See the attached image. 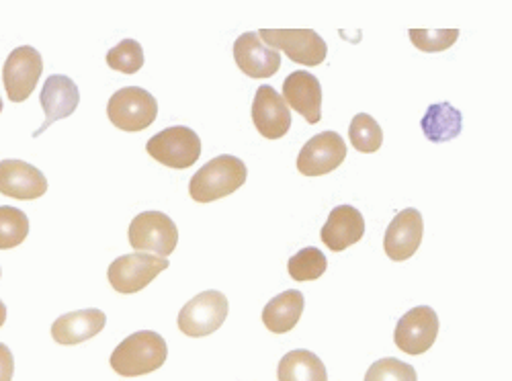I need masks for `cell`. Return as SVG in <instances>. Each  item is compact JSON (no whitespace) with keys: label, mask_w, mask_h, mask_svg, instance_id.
<instances>
[{"label":"cell","mask_w":512,"mask_h":381,"mask_svg":"<svg viewBox=\"0 0 512 381\" xmlns=\"http://www.w3.org/2000/svg\"><path fill=\"white\" fill-rule=\"evenodd\" d=\"M246 164L230 154L211 158L191 177L189 193L197 203H213L238 191L246 183Z\"/></svg>","instance_id":"cell-1"},{"label":"cell","mask_w":512,"mask_h":381,"mask_svg":"<svg viewBox=\"0 0 512 381\" xmlns=\"http://www.w3.org/2000/svg\"><path fill=\"white\" fill-rule=\"evenodd\" d=\"M168 357L166 341L152 330H140L125 338L111 353V367L123 377L152 373L164 365Z\"/></svg>","instance_id":"cell-2"},{"label":"cell","mask_w":512,"mask_h":381,"mask_svg":"<svg viewBox=\"0 0 512 381\" xmlns=\"http://www.w3.org/2000/svg\"><path fill=\"white\" fill-rule=\"evenodd\" d=\"M146 152L168 168H191L201 156V138L185 125H173L152 136Z\"/></svg>","instance_id":"cell-3"},{"label":"cell","mask_w":512,"mask_h":381,"mask_svg":"<svg viewBox=\"0 0 512 381\" xmlns=\"http://www.w3.org/2000/svg\"><path fill=\"white\" fill-rule=\"evenodd\" d=\"M259 37L267 48L304 66H320L328 54L326 41L314 29H261Z\"/></svg>","instance_id":"cell-4"},{"label":"cell","mask_w":512,"mask_h":381,"mask_svg":"<svg viewBox=\"0 0 512 381\" xmlns=\"http://www.w3.org/2000/svg\"><path fill=\"white\" fill-rule=\"evenodd\" d=\"M109 121L123 132H142L156 121L158 103L146 89L125 87L115 91L107 105Z\"/></svg>","instance_id":"cell-5"},{"label":"cell","mask_w":512,"mask_h":381,"mask_svg":"<svg viewBox=\"0 0 512 381\" xmlns=\"http://www.w3.org/2000/svg\"><path fill=\"white\" fill-rule=\"evenodd\" d=\"M130 244L138 252H156V257L166 259L179 244L177 224L162 211H144L136 216L127 232Z\"/></svg>","instance_id":"cell-6"},{"label":"cell","mask_w":512,"mask_h":381,"mask_svg":"<svg viewBox=\"0 0 512 381\" xmlns=\"http://www.w3.org/2000/svg\"><path fill=\"white\" fill-rule=\"evenodd\" d=\"M228 308V298L222 291H203L181 310L179 330L191 338L213 334L226 322Z\"/></svg>","instance_id":"cell-7"},{"label":"cell","mask_w":512,"mask_h":381,"mask_svg":"<svg viewBox=\"0 0 512 381\" xmlns=\"http://www.w3.org/2000/svg\"><path fill=\"white\" fill-rule=\"evenodd\" d=\"M164 269H168V259L148 252H134L115 259L109 265L107 277L115 291L138 293L148 287Z\"/></svg>","instance_id":"cell-8"},{"label":"cell","mask_w":512,"mask_h":381,"mask_svg":"<svg viewBox=\"0 0 512 381\" xmlns=\"http://www.w3.org/2000/svg\"><path fill=\"white\" fill-rule=\"evenodd\" d=\"M439 334V316L431 306H418L406 312L394 332V341L406 355H422L429 351Z\"/></svg>","instance_id":"cell-9"},{"label":"cell","mask_w":512,"mask_h":381,"mask_svg":"<svg viewBox=\"0 0 512 381\" xmlns=\"http://www.w3.org/2000/svg\"><path fill=\"white\" fill-rule=\"evenodd\" d=\"M44 72L41 54L31 46H21L13 50L3 68V80L7 95L13 103H23L31 97L33 89Z\"/></svg>","instance_id":"cell-10"},{"label":"cell","mask_w":512,"mask_h":381,"mask_svg":"<svg viewBox=\"0 0 512 381\" xmlns=\"http://www.w3.org/2000/svg\"><path fill=\"white\" fill-rule=\"evenodd\" d=\"M347 144L336 132H322L314 136L297 156V171L306 177H322L345 162Z\"/></svg>","instance_id":"cell-11"},{"label":"cell","mask_w":512,"mask_h":381,"mask_svg":"<svg viewBox=\"0 0 512 381\" xmlns=\"http://www.w3.org/2000/svg\"><path fill=\"white\" fill-rule=\"evenodd\" d=\"M252 121L256 132H259L267 140H279L283 138L291 127V113L285 105L283 97L271 87V84H263L261 89H256L254 101H252Z\"/></svg>","instance_id":"cell-12"},{"label":"cell","mask_w":512,"mask_h":381,"mask_svg":"<svg viewBox=\"0 0 512 381\" xmlns=\"http://www.w3.org/2000/svg\"><path fill=\"white\" fill-rule=\"evenodd\" d=\"M424 234L422 214L414 207L402 209L392 220V224L383 236V250H386L392 261H408L412 259Z\"/></svg>","instance_id":"cell-13"},{"label":"cell","mask_w":512,"mask_h":381,"mask_svg":"<svg viewBox=\"0 0 512 381\" xmlns=\"http://www.w3.org/2000/svg\"><path fill=\"white\" fill-rule=\"evenodd\" d=\"M39 103H41V107H44L46 121L41 123L39 130L33 132V138H39L58 119L70 117L78 109L80 91L72 78H68L64 74H52L44 82V89H41V95H39Z\"/></svg>","instance_id":"cell-14"},{"label":"cell","mask_w":512,"mask_h":381,"mask_svg":"<svg viewBox=\"0 0 512 381\" xmlns=\"http://www.w3.org/2000/svg\"><path fill=\"white\" fill-rule=\"evenodd\" d=\"M46 191H48V181L44 173H41L33 164L25 160L0 162V193L3 195L21 199V201H31L46 195Z\"/></svg>","instance_id":"cell-15"},{"label":"cell","mask_w":512,"mask_h":381,"mask_svg":"<svg viewBox=\"0 0 512 381\" xmlns=\"http://www.w3.org/2000/svg\"><path fill=\"white\" fill-rule=\"evenodd\" d=\"M283 101L295 109L308 123H318L322 117V87L320 80L306 70L291 72L283 82Z\"/></svg>","instance_id":"cell-16"},{"label":"cell","mask_w":512,"mask_h":381,"mask_svg":"<svg viewBox=\"0 0 512 381\" xmlns=\"http://www.w3.org/2000/svg\"><path fill=\"white\" fill-rule=\"evenodd\" d=\"M234 60L238 68L250 78H271L281 68L279 52L267 48L259 33L248 31L234 44Z\"/></svg>","instance_id":"cell-17"},{"label":"cell","mask_w":512,"mask_h":381,"mask_svg":"<svg viewBox=\"0 0 512 381\" xmlns=\"http://www.w3.org/2000/svg\"><path fill=\"white\" fill-rule=\"evenodd\" d=\"M363 236H365V218L353 205L334 207L320 232L322 242L332 252H343L345 248L361 242Z\"/></svg>","instance_id":"cell-18"},{"label":"cell","mask_w":512,"mask_h":381,"mask_svg":"<svg viewBox=\"0 0 512 381\" xmlns=\"http://www.w3.org/2000/svg\"><path fill=\"white\" fill-rule=\"evenodd\" d=\"M107 324L105 312L91 308V310H78L60 316L52 324V336L60 345H80L84 341H91L99 332H103Z\"/></svg>","instance_id":"cell-19"},{"label":"cell","mask_w":512,"mask_h":381,"mask_svg":"<svg viewBox=\"0 0 512 381\" xmlns=\"http://www.w3.org/2000/svg\"><path fill=\"white\" fill-rule=\"evenodd\" d=\"M304 293L300 289H287L265 306L263 324L273 334H285L293 330L304 314Z\"/></svg>","instance_id":"cell-20"},{"label":"cell","mask_w":512,"mask_h":381,"mask_svg":"<svg viewBox=\"0 0 512 381\" xmlns=\"http://www.w3.org/2000/svg\"><path fill=\"white\" fill-rule=\"evenodd\" d=\"M422 132L433 144H443L459 138L463 130V115L449 103H435L426 109L422 121Z\"/></svg>","instance_id":"cell-21"},{"label":"cell","mask_w":512,"mask_h":381,"mask_svg":"<svg viewBox=\"0 0 512 381\" xmlns=\"http://www.w3.org/2000/svg\"><path fill=\"white\" fill-rule=\"evenodd\" d=\"M279 381H328L322 359L306 349L289 351L277 367Z\"/></svg>","instance_id":"cell-22"},{"label":"cell","mask_w":512,"mask_h":381,"mask_svg":"<svg viewBox=\"0 0 512 381\" xmlns=\"http://www.w3.org/2000/svg\"><path fill=\"white\" fill-rule=\"evenodd\" d=\"M326 269L328 261L324 257V252H320L314 246L295 252L287 263V271L295 281H316L326 273Z\"/></svg>","instance_id":"cell-23"},{"label":"cell","mask_w":512,"mask_h":381,"mask_svg":"<svg viewBox=\"0 0 512 381\" xmlns=\"http://www.w3.org/2000/svg\"><path fill=\"white\" fill-rule=\"evenodd\" d=\"M29 234V220L21 209L0 205V250L17 248Z\"/></svg>","instance_id":"cell-24"},{"label":"cell","mask_w":512,"mask_h":381,"mask_svg":"<svg viewBox=\"0 0 512 381\" xmlns=\"http://www.w3.org/2000/svg\"><path fill=\"white\" fill-rule=\"evenodd\" d=\"M349 138H351V144L355 146V150L363 152V154L377 152L383 144V132H381L379 123L367 113H357L353 117L351 127H349Z\"/></svg>","instance_id":"cell-25"},{"label":"cell","mask_w":512,"mask_h":381,"mask_svg":"<svg viewBox=\"0 0 512 381\" xmlns=\"http://www.w3.org/2000/svg\"><path fill=\"white\" fill-rule=\"evenodd\" d=\"M107 64L115 72L136 74L144 66V50L136 39H123L107 52Z\"/></svg>","instance_id":"cell-26"},{"label":"cell","mask_w":512,"mask_h":381,"mask_svg":"<svg viewBox=\"0 0 512 381\" xmlns=\"http://www.w3.org/2000/svg\"><path fill=\"white\" fill-rule=\"evenodd\" d=\"M408 35L420 52L435 54L449 50L455 44L459 37V29H410Z\"/></svg>","instance_id":"cell-27"},{"label":"cell","mask_w":512,"mask_h":381,"mask_svg":"<svg viewBox=\"0 0 512 381\" xmlns=\"http://www.w3.org/2000/svg\"><path fill=\"white\" fill-rule=\"evenodd\" d=\"M365 381H418V375L412 365L394 357H386L369 367Z\"/></svg>","instance_id":"cell-28"},{"label":"cell","mask_w":512,"mask_h":381,"mask_svg":"<svg viewBox=\"0 0 512 381\" xmlns=\"http://www.w3.org/2000/svg\"><path fill=\"white\" fill-rule=\"evenodd\" d=\"M15 373V359L7 345L0 343V381H11Z\"/></svg>","instance_id":"cell-29"},{"label":"cell","mask_w":512,"mask_h":381,"mask_svg":"<svg viewBox=\"0 0 512 381\" xmlns=\"http://www.w3.org/2000/svg\"><path fill=\"white\" fill-rule=\"evenodd\" d=\"M5 320H7V306L3 304V300H0V326L5 324Z\"/></svg>","instance_id":"cell-30"},{"label":"cell","mask_w":512,"mask_h":381,"mask_svg":"<svg viewBox=\"0 0 512 381\" xmlns=\"http://www.w3.org/2000/svg\"><path fill=\"white\" fill-rule=\"evenodd\" d=\"M0 113H3V99H0Z\"/></svg>","instance_id":"cell-31"},{"label":"cell","mask_w":512,"mask_h":381,"mask_svg":"<svg viewBox=\"0 0 512 381\" xmlns=\"http://www.w3.org/2000/svg\"><path fill=\"white\" fill-rule=\"evenodd\" d=\"M0 275H3V271H0Z\"/></svg>","instance_id":"cell-32"}]
</instances>
